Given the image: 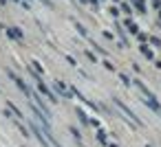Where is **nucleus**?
Here are the masks:
<instances>
[{
    "label": "nucleus",
    "instance_id": "f257e3e1",
    "mask_svg": "<svg viewBox=\"0 0 161 147\" xmlns=\"http://www.w3.org/2000/svg\"><path fill=\"white\" fill-rule=\"evenodd\" d=\"M115 105H117V108H119L121 112H124V114H126V116H128V118H130V121H132V123H135V125H141V121H139V118H137V114H132V112H130L128 108H126V105H124V103H121V101H119V99H115Z\"/></svg>",
    "mask_w": 161,
    "mask_h": 147
},
{
    "label": "nucleus",
    "instance_id": "f03ea898",
    "mask_svg": "<svg viewBox=\"0 0 161 147\" xmlns=\"http://www.w3.org/2000/svg\"><path fill=\"white\" fill-rule=\"evenodd\" d=\"M31 129H33V134H35V138L42 143V147H49V140H47V136H44V129H40L35 123H31Z\"/></svg>",
    "mask_w": 161,
    "mask_h": 147
}]
</instances>
